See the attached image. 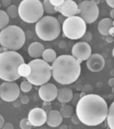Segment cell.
I'll return each mask as SVG.
<instances>
[{
    "label": "cell",
    "mask_w": 114,
    "mask_h": 129,
    "mask_svg": "<svg viewBox=\"0 0 114 129\" xmlns=\"http://www.w3.org/2000/svg\"><path fill=\"white\" fill-rule=\"evenodd\" d=\"M108 106L101 96L88 94L80 98L76 105V114L81 122L90 126H97L106 119Z\"/></svg>",
    "instance_id": "obj_1"
},
{
    "label": "cell",
    "mask_w": 114,
    "mask_h": 129,
    "mask_svg": "<svg viewBox=\"0 0 114 129\" xmlns=\"http://www.w3.org/2000/svg\"><path fill=\"white\" fill-rule=\"evenodd\" d=\"M82 62L71 55L58 56L51 66L52 77L56 82L62 85L75 82L81 74Z\"/></svg>",
    "instance_id": "obj_2"
},
{
    "label": "cell",
    "mask_w": 114,
    "mask_h": 129,
    "mask_svg": "<svg viewBox=\"0 0 114 129\" xmlns=\"http://www.w3.org/2000/svg\"><path fill=\"white\" fill-rule=\"evenodd\" d=\"M25 63L21 55L16 51H7L0 54V78L7 82H13L21 77L18 67Z\"/></svg>",
    "instance_id": "obj_3"
},
{
    "label": "cell",
    "mask_w": 114,
    "mask_h": 129,
    "mask_svg": "<svg viewBox=\"0 0 114 129\" xmlns=\"http://www.w3.org/2000/svg\"><path fill=\"white\" fill-rule=\"evenodd\" d=\"M25 41V33L16 25H9L0 32V44L11 51L19 50L24 46Z\"/></svg>",
    "instance_id": "obj_4"
},
{
    "label": "cell",
    "mask_w": 114,
    "mask_h": 129,
    "mask_svg": "<svg viewBox=\"0 0 114 129\" xmlns=\"http://www.w3.org/2000/svg\"><path fill=\"white\" fill-rule=\"evenodd\" d=\"M36 32L44 41H52L58 38L61 31L60 23L56 17L47 16L42 17L36 24Z\"/></svg>",
    "instance_id": "obj_5"
},
{
    "label": "cell",
    "mask_w": 114,
    "mask_h": 129,
    "mask_svg": "<svg viewBox=\"0 0 114 129\" xmlns=\"http://www.w3.org/2000/svg\"><path fill=\"white\" fill-rule=\"evenodd\" d=\"M31 68V73L27 80L35 86H42L47 83L52 76L51 66L44 60L35 59L28 63Z\"/></svg>",
    "instance_id": "obj_6"
},
{
    "label": "cell",
    "mask_w": 114,
    "mask_h": 129,
    "mask_svg": "<svg viewBox=\"0 0 114 129\" xmlns=\"http://www.w3.org/2000/svg\"><path fill=\"white\" fill-rule=\"evenodd\" d=\"M43 4L40 0H23L18 7V14L24 21L36 23L42 17Z\"/></svg>",
    "instance_id": "obj_7"
},
{
    "label": "cell",
    "mask_w": 114,
    "mask_h": 129,
    "mask_svg": "<svg viewBox=\"0 0 114 129\" xmlns=\"http://www.w3.org/2000/svg\"><path fill=\"white\" fill-rule=\"evenodd\" d=\"M64 36L70 40H79L85 34L87 30L85 21L78 16L67 17L62 23Z\"/></svg>",
    "instance_id": "obj_8"
},
{
    "label": "cell",
    "mask_w": 114,
    "mask_h": 129,
    "mask_svg": "<svg viewBox=\"0 0 114 129\" xmlns=\"http://www.w3.org/2000/svg\"><path fill=\"white\" fill-rule=\"evenodd\" d=\"M99 11L97 4L93 0H85L78 5V16L81 17L85 23L91 24L97 20Z\"/></svg>",
    "instance_id": "obj_9"
},
{
    "label": "cell",
    "mask_w": 114,
    "mask_h": 129,
    "mask_svg": "<svg viewBox=\"0 0 114 129\" xmlns=\"http://www.w3.org/2000/svg\"><path fill=\"white\" fill-rule=\"evenodd\" d=\"M20 94V88L14 82H4L0 85V97L6 102H14Z\"/></svg>",
    "instance_id": "obj_10"
},
{
    "label": "cell",
    "mask_w": 114,
    "mask_h": 129,
    "mask_svg": "<svg viewBox=\"0 0 114 129\" xmlns=\"http://www.w3.org/2000/svg\"><path fill=\"white\" fill-rule=\"evenodd\" d=\"M91 46L88 43L79 42L76 43L72 48V55L77 60H87L91 55Z\"/></svg>",
    "instance_id": "obj_11"
},
{
    "label": "cell",
    "mask_w": 114,
    "mask_h": 129,
    "mask_svg": "<svg viewBox=\"0 0 114 129\" xmlns=\"http://www.w3.org/2000/svg\"><path fill=\"white\" fill-rule=\"evenodd\" d=\"M40 98L44 102H51L57 98L58 89L52 83H46L40 87L38 90Z\"/></svg>",
    "instance_id": "obj_12"
},
{
    "label": "cell",
    "mask_w": 114,
    "mask_h": 129,
    "mask_svg": "<svg viewBox=\"0 0 114 129\" xmlns=\"http://www.w3.org/2000/svg\"><path fill=\"white\" fill-rule=\"evenodd\" d=\"M28 119L33 126H41L47 122V113L43 108H34L30 111Z\"/></svg>",
    "instance_id": "obj_13"
},
{
    "label": "cell",
    "mask_w": 114,
    "mask_h": 129,
    "mask_svg": "<svg viewBox=\"0 0 114 129\" xmlns=\"http://www.w3.org/2000/svg\"><path fill=\"white\" fill-rule=\"evenodd\" d=\"M55 10L66 17H69L77 14L78 5L73 0H65L61 6L55 7Z\"/></svg>",
    "instance_id": "obj_14"
},
{
    "label": "cell",
    "mask_w": 114,
    "mask_h": 129,
    "mask_svg": "<svg viewBox=\"0 0 114 129\" xmlns=\"http://www.w3.org/2000/svg\"><path fill=\"white\" fill-rule=\"evenodd\" d=\"M86 64L88 69L93 72H97L102 70L105 62L103 57L99 54H93L86 60Z\"/></svg>",
    "instance_id": "obj_15"
},
{
    "label": "cell",
    "mask_w": 114,
    "mask_h": 129,
    "mask_svg": "<svg viewBox=\"0 0 114 129\" xmlns=\"http://www.w3.org/2000/svg\"><path fill=\"white\" fill-rule=\"evenodd\" d=\"M62 116L58 110H50L47 114V124L51 127H56L62 122Z\"/></svg>",
    "instance_id": "obj_16"
},
{
    "label": "cell",
    "mask_w": 114,
    "mask_h": 129,
    "mask_svg": "<svg viewBox=\"0 0 114 129\" xmlns=\"http://www.w3.org/2000/svg\"><path fill=\"white\" fill-rule=\"evenodd\" d=\"M44 51V47L40 42H33L30 45L28 49V54L33 58H40L42 57L43 52Z\"/></svg>",
    "instance_id": "obj_17"
},
{
    "label": "cell",
    "mask_w": 114,
    "mask_h": 129,
    "mask_svg": "<svg viewBox=\"0 0 114 129\" xmlns=\"http://www.w3.org/2000/svg\"><path fill=\"white\" fill-rule=\"evenodd\" d=\"M73 96V91L68 88H62L58 90L57 99L61 103H67L71 101Z\"/></svg>",
    "instance_id": "obj_18"
},
{
    "label": "cell",
    "mask_w": 114,
    "mask_h": 129,
    "mask_svg": "<svg viewBox=\"0 0 114 129\" xmlns=\"http://www.w3.org/2000/svg\"><path fill=\"white\" fill-rule=\"evenodd\" d=\"M113 26V21L110 18H104L98 23L97 28L101 34L105 36L109 35V31Z\"/></svg>",
    "instance_id": "obj_19"
},
{
    "label": "cell",
    "mask_w": 114,
    "mask_h": 129,
    "mask_svg": "<svg viewBox=\"0 0 114 129\" xmlns=\"http://www.w3.org/2000/svg\"><path fill=\"white\" fill-rule=\"evenodd\" d=\"M43 60L48 63H52L56 58V53L52 49L44 50L42 55Z\"/></svg>",
    "instance_id": "obj_20"
},
{
    "label": "cell",
    "mask_w": 114,
    "mask_h": 129,
    "mask_svg": "<svg viewBox=\"0 0 114 129\" xmlns=\"http://www.w3.org/2000/svg\"><path fill=\"white\" fill-rule=\"evenodd\" d=\"M106 119L109 128L110 129H114V101L108 108Z\"/></svg>",
    "instance_id": "obj_21"
},
{
    "label": "cell",
    "mask_w": 114,
    "mask_h": 129,
    "mask_svg": "<svg viewBox=\"0 0 114 129\" xmlns=\"http://www.w3.org/2000/svg\"><path fill=\"white\" fill-rule=\"evenodd\" d=\"M30 73H31V68L28 64L24 63L18 67V74L20 76L26 78L30 74Z\"/></svg>",
    "instance_id": "obj_22"
},
{
    "label": "cell",
    "mask_w": 114,
    "mask_h": 129,
    "mask_svg": "<svg viewBox=\"0 0 114 129\" xmlns=\"http://www.w3.org/2000/svg\"><path fill=\"white\" fill-rule=\"evenodd\" d=\"M73 108L70 105H64V106H62V108H60V112L61 115L62 116V117L66 118L71 117L73 114Z\"/></svg>",
    "instance_id": "obj_23"
},
{
    "label": "cell",
    "mask_w": 114,
    "mask_h": 129,
    "mask_svg": "<svg viewBox=\"0 0 114 129\" xmlns=\"http://www.w3.org/2000/svg\"><path fill=\"white\" fill-rule=\"evenodd\" d=\"M10 21V17L6 12L0 10V29H2L8 25Z\"/></svg>",
    "instance_id": "obj_24"
},
{
    "label": "cell",
    "mask_w": 114,
    "mask_h": 129,
    "mask_svg": "<svg viewBox=\"0 0 114 129\" xmlns=\"http://www.w3.org/2000/svg\"><path fill=\"white\" fill-rule=\"evenodd\" d=\"M43 7H44V10L47 14L52 15V14H55L57 12L55 10V7L52 6L50 2V0H44L43 2Z\"/></svg>",
    "instance_id": "obj_25"
},
{
    "label": "cell",
    "mask_w": 114,
    "mask_h": 129,
    "mask_svg": "<svg viewBox=\"0 0 114 129\" xmlns=\"http://www.w3.org/2000/svg\"><path fill=\"white\" fill-rule=\"evenodd\" d=\"M7 14L8 15L9 17L11 18H16L17 17L18 14V8L15 5H10L9 7L7 8Z\"/></svg>",
    "instance_id": "obj_26"
},
{
    "label": "cell",
    "mask_w": 114,
    "mask_h": 129,
    "mask_svg": "<svg viewBox=\"0 0 114 129\" xmlns=\"http://www.w3.org/2000/svg\"><path fill=\"white\" fill-rule=\"evenodd\" d=\"M20 89L24 92H28L32 88V84L28 81H23L20 84Z\"/></svg>",
    "instance_id": "obj_27"
},
{
    "label": "cell",
    "mask_w": 114,
    "mask_h": 129,
    "mask_svg": "<svg viewBox=\"0 0 114 129\" xmlns=\"http://www.w3.org/2000/svg\"><path fill=\"white\" fill-rule=\"evenodd\" d=\"M19 126L21 129H31L32 126L31 124L30 123V122L28 121V118H23L21 120L19 123Z\"/></svg>",
    "instance_id": "obj_28"
},
{
    "label": "cell",
    "mask_w": 114,
    "mask_h": 129,
    "mask_svg": "<svg viewBox=\"0 0 114 129\" xmlns=\"http://www.w3.org/2000/svg\"><path fill=\"white\" fill-rule=\"evenodd\" d=\"M81 40H82V42H90L91 40H92V34H91V33L90 31H86L85 34L83 35V36L81 38Z\"/></svg>",
    "instance_id": "obj_29"
},
{
    "label": "cell",
    "mask_w": 114,
    "mask_h": 129,
    "mask_svg": "<svg viewBox=\"0 0 114 129\" xmlns=\"http://www.w3.org/2000/svg\"><path fill=\"white\" fill-rule=\"evenodd\" d=\"M64 1L65 0H50V2L54 7H58L61 6L64 3Z\"/></svg>",
    "instance_id": "obj_30"
},
{
    "label": "cell",
    "mask_w": 114,
    "mask_h": 129,
    "mask_svg": "<svg viewBox=\"0 0 114 129\" xmlns=\"http://www.w3.org/2000/svg\"><path fill=\"white\" fill-rule=\"evenodd\" d=\"M93 91V87L90 85H85L83 88V92L85 93H90Z\"/></svg>",
    "instance_id": "obj_31"
},
{
    "label": "cell",
    "mask_w": 114,
    "mask_h": 129,
    "mask_svg": "<svg viewBox=\"0 0 114 129\" xmlns=\"http://www.w3.org/2000/svg\"><path fill=\"white\" fill-rule=\"evenodd\" d=\"M80 94H75V95H73V98H72V102L73 103L74 105H77V102H79V100H80Z\"/></svg>",
    "instance_id": "obj_32"
},
{
    "label": "cell",
    "mask_w": 114,
    "mask_h": 129,
    "mask_svg": "<svg viewBox=\"0 0 114 129\" xmlns=\"http://www.w3.org/2000/svg\"><path fill=\"white\" fill-rule=\"evenodd\" d=\"M20 100H21V104H27L29 103L30 102V98L26 95H24L20 98Z\"/></svg>",
    "instance_id": "obj_33"
},
{
    "label": "cell",
    "mask_w": 114,
    "mask_h": 129,
    "mask_svg": "<svg viewBox=\"0 0 114 129\" xmlns=\"http://www.w3.org/2000/svg\"><path fill=\"white\" fill-rule=\"evenodd\" d=\"M71 120L72 122H73L74 124H79L81 122L80 121V120L79 119V118L77 117V114H73V116H71Z\"/></svg>",
    "instance_id": "obj_34"
},
{
    "label": "cell",
    "mask_w": 114,
    "mask_h": 129,
    "mask_svg": "<svg viewBox=\"0 0 114 129\" xmlns=\"http://www.w3.org/2000/svg\"><path fill=\"white\" fill-rule=\"evenodd\" d=\"M11 4V0H1V6L4 8L9 7Z\"/></svg>",
    "instance_id": "obj_35"
},
{
    "label": "cell",
    "mask_w": 114,
    "mask_h": 129,
    "mask_svg": "<svg viewBox=\"0 0 114 129\" xmlns=\"http://www.w3.org/2000/svg\"><path fill=\"white\" fill-rule=\"evenodd\" d=\"M2 129H14V125L10 122H7V123L4 124Z\"/></svg>",
    "instance_id": "obj_36"
},
{
    "label": "cell",
    "mask_w": 114,
    "mask_h": 129,
    "mask_svg": "<svg viewBox=\"0 0 114 129\" xmlns=\"http://www.w3.org/2000/svg\"><path fill=\"white\" fill-rule=\"evenodd\" d=\"M67 17H66L65 16H64L63 15H62V14H60V15H59L58 17V21H59V23H60V24H62V23H64V21H65V19H66Z\"/></svg>",
    "instance_id": "obj_37"
},
{
    "label": "cell",
    "mask_w": 114,
    "mask_h": 129,
    "mask_svg": "<svg viewBox=\"0 0 114 129\" xmlns=\"http://www.w3.org/2000/svg\"><path fill=\"white\" fill-rule=\"evenodd\" d=\"M13 104H14V106H15L16 108H19V106H21V100H17V99H16V100H14V103H13Z\"/></svg>",
    "instance_id": "obj_38"
},
{
    "label": "cell",
    "mask_w": 114,
    "mask_h": 129,
    "mask_svg": "<svg viewBox=\"0 0 114 129\" xmlns=\"http://www.w3.org/2000/svg\"><path fill=\"white\" fill-rule=\"evenodd\" d=\"M106 2L109 6L111 8H114V0H106Z\"/></svg>",
    "instance_id": "obj_39"
},
{
    "label": "cell",
    "mask_w": 114,
    "mask_h": 129,
    "mask_svg": "<svg viewBox=\"0 0 114 129\" xmlns=\"http://www.w3.org/2000/svg\"><path fill=\"white\" fill-rule=\"evenodd\" d=\"M4 124V118L1 114H0V128H2L3 127V126Z\"/></svg>",
    "instance_id": "obj_40"
},
{
    "label": "cell",
    "mask_w": 114,
    "mask_h": 129,
    "mask_svg": "<svg viewBox=\"0 0 114 129\" xmlns=\"http://www.w3.org/2000/svg\"><path fill=\"white\" fill-rule=\"evenodd\" d=\"M106 41L107 42L109 43H111L113 41V38L112 36H111L109 35L108 36H107V38H106Z\"/></svg>",
    "instance_id": "obj_41"
},
{
    "label": "cell",
    "mask_w": 114,
    "mask_h": 129,
    "mask_svg": "<svg viewBox=\"0 0 114 129\" xmlns=\"http://www.w3.org/2000/svg\"><path fill=\"white\" fill-rule=\"evenodd\" d=\"M109 35L114 38V26H112L110 28L109 31Z\"/></svg>",
    "instance_id": "obj_42"
},
{
    "label": "cell",
    "mask_w": 114,
    "mask_h": 129,
    "mask_svg": "<svg viewBox=\"0 0 114 129\" xmlns=\"http://www.w3.org/2000/svg\"><path fill=\"white\" fill-rule=\"evenodd\" d=\"M108 83H109V86L113 87L114 86V78H111V79H109Z\"/></svg>",
    "instance_id": "obj_43"
},
{
    "label": "cell",
    "mask_w": 114,
    "mask_h": 129,
    "mask_svg": "<svg viewBox=\"0 0 114 129\" xmlns=\"http://www.w3.org/2000/svg\"><path fill=\"white\" fill-rule=\"evenodd\" d=\"M110 16H111V17L112 19H114V8L111 10V11Z\"/></svg>",
    "instance_id": "obj_44"
},
{
    "label": "cell",
    "mask_w": 114,
    "mask_h": 129,
    "mask_svg": "<svg viewBox=\"0 0 114 129\" xmlns=\"http://www.w3.org/2000/svg\"><path fill=\"white\" fill-rule=\"evenodd\" d=\"M87 94H86V93H85V92H81V94H80V98H82V97H83V96H85V95Z\"/></svg>",
    "instance_id": "obj_45"
},
{
    "label": "cell",
    "mask_w": 114,
    "mask_h": 129,
    "mask_svg": "<svg viewBox=\"0 0 114 129\" xmlns=\"http://www.w3.org/2000/svg\"><path fill=\"white\" fill-rule=\"evenodd\" d=\"M60 129H66V126H64V125L60 127Z\"/></svg>",
    "instance_id": "obj_46"
},
{
    "label": "cell",
    "mask_w": 114,
    "mask_h": 129,
    "mask_svg": "<svg viewBox=\"0 0 114 129\" xmlns=\"http://www.w3.org/2000/svg\"><path fill=\"white\" fill-rule=\"evenodd\" d=\"M40 129H47V127H46V126H42V127H41Z\"/></svg>",
    "instance_id": "obj_47"
},
{
    "label": "cell",
    "mask_w": 114,
    "mask_h": 129,
    "mask_svg": "<svg viewBox=\"0 0 114 129\" xmlns=\"http://www.w3.org/2000/svg\"><path fill=\"white\" fill-rule=\"evenodd\" d=\"M112 55L114 58V48H113V51H112Z\"/></svg>",
    "instance_id": "obj_48"
},
{
    "label": "cell",
    "mask_w": 114,
    "mask_h": 129,
    "mask_svg": "<svg viewBox=\"0 0 114 129\" xmlns=\"http://www.w3.org/2000/svg\"><path fill=\"white\" fill-rule=\"evenodd\" d=\"M112 92H113V94H114V86L113 87V88H112Z\"/></svg>",
    "instance_id": "obj_49"
},
{
    "label": "cell",
    "mask_w": 114,
    "mask_h": 129,
    "mask_svg": "<svg viewBox=\"0 0 114 129\" xmlns=\"http://www.w3.org/2000/svg\"><path fill=\"white\" fill-rule=\"evenodd\" d=\"M113 26H114V20L113 21Z\"/></svg>",
    "instance_id": "obj_50"
},
{
    "label": "cell",
    "mask_w": 114,
    "mask_h": 129,
    "mask_svg": "<svg viewBox=\"0 0 114 129\" xmlns=\"http://www.w3.org/2000/svg\"><path fill=\"white\" fill-rule=\"evenodd\" d=\"M0 7H1V4H0Z\"/></svg>",
    "instance_id": "obj_51"
}]
</instances>
